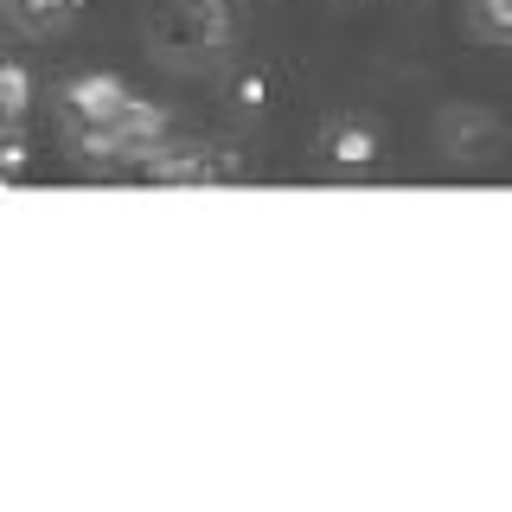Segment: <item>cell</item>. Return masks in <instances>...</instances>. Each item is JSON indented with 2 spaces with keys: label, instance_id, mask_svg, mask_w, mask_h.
<instances>
[{
  "label": "cell",
  "instance_id": "1",
  "mask_svg": "<svg viewBox=\"0 0 512 512\" xmlns=\"http://www.w3.org/2000/svg\"><path fill=\"white\" fill-rule=\"evenodd\" d=\"M244 154L218 148V141H160L141 160V180L154 186H218V180H244Z\"/></svg>",
  "mask_w": 512,
  "mask_h": 512
},
{
  "label": "cell",
  "instance_id": "2",
  "mask_svg": "<svg viewBox=\"0 0 512 512\" xmlns=\"http://www.w3.org/2000/svg\"><path fill=\"white\" fill-rule=\"evenodd\" d=\"M436 141H442V154H455V160H480L500 141V116L480 109V103H448L436 116Z\"/></svg>",
  "mask_w": 512,
  "mask_h": 512
},
{
  "label": "cell",
  "instance_id": "3",
  "mask_svg": "<svg viewBox=\"0 0 512 512\" xmlns=\"http://www.w3.org/2000/svg\"><path fill=\"white\" fill-rule=\"evenodd\" d=\"M128 96H135V90H128L116 71H77V77H64L58 103H64V116H71V122H109Z\"/></svg>",
  "mask_w": 512,
  "mask_h": 512
},
{
  "label": "cell",
  "instance_id": "4",
  "mask_svg": "<svg viewBox=\"0 0 512 512\" xmlns=\"http://www.w3.org/2000/svg\"><path fill=\"white\" fill-rule=\"evenodd\" d=\"M378 128L359 122V116H340L327 122V135H320V160H327L333 173H372L378 167Z\"/></svg>",
  "mask_w": 512,
  "mask_h": 512
},
{
  "label": "cell",
  "instance_id": "5",
  "mask_svg": "<svg viewBox=\"0 0 512 512\" xmlns=\"http://www.w3.org/2000/svg\"><path fill=\"white\" fill-rule=\"evenodd\" d=\"M109 128H116V141H122V160H148L160 141H173L167 109L148 103V96H128L116 116H109Z\"/></svg>",
  "mask_w": 512,
  "mask_h": 512
},
{
  "label": "cell",
  "instance_id": "6",
  "mask_svg": "<svg viewBox=\"0 0 512 512\" xmlns=\"http://www.w3.org/2000/svg\"><path fill=\"white\" fill-rule=\"evenodd\" d=\"M173 13H180L212 52H231V45H237V7H231V0H173Z\"/></svg>",
  "mask_w": 512,
  "mask_h": 512
},
{
  "label": "cell",
  "instance_id": "7",
  "mask_svg": "<svg viewBox=\"0 0 512 512\" xmlns=\"http://www.w3.org/2000/svg\"><path fill=\"white\" fill-rule=\"evenodd\" d=\"M7 13H13V26L32 32V39H52V32H64L84 13V0H7Z\"/></svg>",
  "mask_w": 512,
  "mask_h": 512
},
{
  "label": "cell",
  "instance_id": "8",
  "mask_svg": "<svg viewBox=\"0 0 512 512\" xmlns=\"http://www.w3.org/2000/svg\"><path fill=\"white\" fill-rule=\"evenodd\" d=\"M461 20H468L474 39L512 45V0H468V7H461Z\"/></svg>",
  "mask_w": 512,
  "mask_h": 512
},
{
  "label": "cell",
  "instance_id": "9",
  "mask_svg": "<svg viewBox=\"0 0 512 512\" xmlns=\"http://www.w3.org/2000/svg\"><path fill=\"white\" fill-rule=\"evenodd\" d=\"M224 109H237L244 122L269 116V77L263 71H231V84H224Z\"/></svg>",
  "mask_w": 512,
  "mask_h": 512
},
{
  "label": "cell",
  "instance_id": "10",
  "mask_svg": "<svg viewBox=\"0 0 512 512\" xmlns=\"http://www.w3.org/2000/svg\"><path fill=\"white\" fill-rule=\"evenodd\" d=\"M26 109H32V71L0 58V122H20Z\"/></svg>",
  "mask_w": 512,
  "mask_h": 512
},
{
  "label": "cell",
  "instance_id": "11",
  "mask_svg": "<svg viewBox=\"0 0 512 512\" xmlns=\"http://www.w3.org/2000/svg\"><path fill=\"white\" fill-rule=\"evenodd\" d=\"M26 160H32V141L20 135L13 122H0V186H13L26 173Z\"/></svg>",
  "mask_w": 512,
  "mask_h": 512
}]
</instances>
